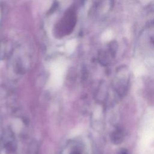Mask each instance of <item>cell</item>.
<instances>
[{"label": "cell", "mask_w": 154, "mask_h": 154, "mask_svg": "<svg viewBox=\"0 0 154 154\" xmlns=\"http://www.w3.org/2000/svg\"><path fill=\"white\" fill-rule=\"evenodd\" d=\"M75 45H76V40H71L69 42H68L67 45H66L67 49L69 51H71L72 49H74V48L75 46Z\"/></svg>", "instance_id": "obj_2"}, {"label": "cell", "mask_w": 154, "mask_h": 154, "mask_svg": "<svg viewBox=\"0 0 154 154\" xmlns=\"http://www.w3.org/2000/svg\"><path fill=\"white\" fill-rule=\"evenodd\" d=\"M124 140V135L123 132L117 129L112 132L111 135V142L116 145L121 144Z\"/></svg>", "instance_id": "obj_1"}, {"label": "cell", "mask_w": 154, "mask_h": 154, "mask_svg": "<svg viewBox=\"0 0 154 154\" xmlns=\"http://www.w3.org/2000/svg\"><path fill=\"white\" fill-rule=\"evenodd\" d=\"M118 154H129L128 153V152L126 149H122L119 150Z\"/></svg>", "instance_id": "obj_3"}]
</instances>
